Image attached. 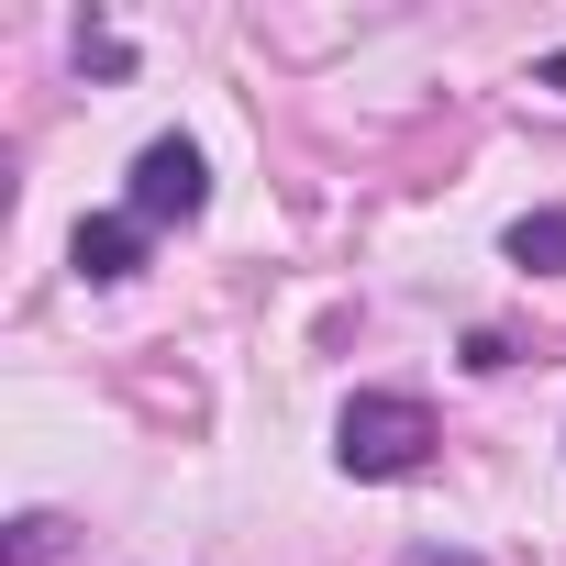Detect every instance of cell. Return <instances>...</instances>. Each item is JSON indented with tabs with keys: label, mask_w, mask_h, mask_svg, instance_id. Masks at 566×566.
Returning a JSON list of instances; mask_svg holds the SVG:
<instances>
[{
	"label": "cell",
	"mask_w": 566,
	"mask_h": 566,
	"mask_svg": "<svg viewBox=\"0 0 566 566\" xmlns=\"http://www.w3.org/2000/svg\"><path fill=\"white\" fill-rule=\"evenodd\" d=\"M500 255H511L522 277H566V211H522V222L500 233Z\"/></svg>",
	"instance_id": "4"
},
{
	"label": "cell",
	"mask_w": 566,
	"mask_h": 566,
	"mask_svg": "<svg viewBox=\"0 0 566 566\" xmlns=\"http://www.w3.org/2000/svg\"><path fill=\"white\" fill-rule=\"evenodd\" d=\"M400 566H478V555H455V544H411Z\"/></svg>",
	"instance_id": "8"
},
{
	"label": "cell",
	"mask_w": 566,
	"mask_h": 566,
	"mask_svg": "<svg viewBox=\"0 0 566 566\" xmlns=\"http://www.w3.org/2000/svg\"><path fill=\"white\" fill-rule=\"evenodd\" d=\"M334 467L367 478V489L422 478V467H433V411H422L411 389H356V400L334 411Z\"/></svg>",
	"instance_id": "1"
},
{
	"label": "cell",
	"mask_w": 566,
	"mask_h": 566,
	"mask_svg": "<svg viewBox=\"0 0 566 566\" xmlns=\"http://www.w3.org/2000/svg\"><path fill=\"white\" fill-rule=\"evenodd\" d=\"M123 211H134L145 233L200 222V211H211V167H200V145H189V134H156V145L134 156V178H123Z\"/></svg>",
	"instance_id": "2"
},
{
	"label": "cell",
	"mask_w": 566,
	"mask_h": 566,
	"mask_svg": "<svg viewBox=\"0 0 566 566\" xmlns=\"http://www.w3.org/2000/svg\"><path fill=\"white\" fill-rule=\"evenodd\" d=\"M467 367H478V378H500V367H511V334H500V323H478V334H467Z\"/></svg>",
	"instance_id": "7"
},
{
	"label": "cell",
	"mask_w": 566,
	"mask_h": 566,
	"mask_svg": "<svg viewBox=\"0 0 566 566\" xmlns=\"http://www.w3.org/2000/svg\"><path fill=\"white\" fill-rule=\"evenodd\" d=\"M78 67H101V78H123V67H134V45H123V34H90V23H78Z\"/></svg>",
	"instance_id": "6"
},
{
	"label": "cell",
	"mask_w": 566,
	"mask_h": 566,
	"mask_svg": "<svg viewBox=\"0 0 566 566\" xmlns=\"http://www.w3.org/2000/svg\"><path fill=\"white\" fill-rule=\"evenodd\" d=\"M145 244H156V233H145L134 211H90V222L67 233V266L90 277V290H123V277H145Z\"/></svg>",
	"instance_id": "3"
},
{
	"label": "cell",
	"mask_w": 566,
	"mask_h": 566,
	"mask_svg": "<svg viewBox=\"0 0 566 566\" xmlns=\"http://www.w3.org/2000/svg\"><path fill=\"white\" fill-rule=\"evenodd\" d=\"M544 90H566V45H555V56H544Z\"/></svg>",
	"instance_id": "9"
},
{
	"label": "cell",
	"mask_w": 566,
	"mask_h": 566,
	"mask_svg": "<svg viewBox=\"0 0 566 566\" xmlns=\"http://www.w3.org/2000/svg\"><path fill=\"white\" fill-rule=\"evenodd\" d=\"M56 544H67V522H56V511H23V522H12V566H45Z\"/></svg>",
	"instance_id": "5"
}]
</instances>
